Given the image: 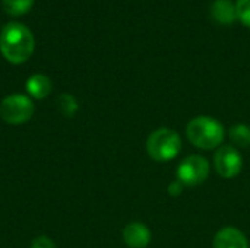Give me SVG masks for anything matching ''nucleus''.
<instances>
[{"mask_svg": "<svg viewBox=\"0 0 250 248\" xmlns=\"http://www.w3.org/2000/svg\"><path fill=\"white\" fill-rule=\"evenodd\" d=\"M34 102L29 96L13 94L6 96L0 104V118L7 124H23L34 115Z\"/></svg>", "mask_w": 250, "mask_h": 248, "instance_id": "nucleus-4", "label": "nucleus"}, {"mask_svg": "<svg viewBox=\"0 0 250 248\" xmlns=\"http://www.w3.org/2000/svg\"><path fill=\"white\" fill-rule=\"evenodd\" d=\"M31 248H56V244L48 237L40 235L31 243Z\"/></svg>", "mask_w": 250, "mask_h": 248, "instance_id": "nucleus-15", "label": "nucleus"}, {"mask_svg": "<svg viewBox=\"0 0 250 248\" xmlns=\"http://www.w3.org/2000/svg\"><path fill=\"white\" fill-rule=\"evenodd\" d=\"M237 18L250 28V0H239L236 4Z\"/></svg>", "mask_w": 250, "mask_h": 248, "instance_id": "nucleus-14", "label": "nucleus"}, {"mask_svg": "<svg viewBox=\"0 0 250 248\" xmlns=\"http://www.w3.org/2000/svg\"><path fill=\"white\" fill-rule=\"evenodd\" d=\"M188 139L199 149H215L224 140V127L223 124L207 115L193 118L186 127Z\"/></svg>", "mask_w": 250, "mask_h": 248, "instance_id": "nucleus-2", "label": "nucleus"}, {"mask_svg": "<svg viewBox=\"0 0 250 248\" xmlns=\"http://www.w3.org/2000/svg\"><path fill=\"white\" fill-rule=\"evenodd\" d=\"M230 139L234 145L240 148H249L250 146V127L245 124H237L230 129Z\"/></svg>", "mask_w": 250, "mask_h": 248, "instance_id": "nucleus-11", "label": "nucleus"}, {"mask_svg": "<svg viewBox=\"0 0 250 248\" xmlns=\"http://www.w3.org/2000/svg\"><path fill=\"white\" fill-rule=\"evenodd\" d=\"M26 91L35 99H42L50 95L51 92V80L41 73L32 75L26 80Z\"/></svg>", "mask_w": 250, "mask_h": 248, "instance_id": "nucleus-9", "label": "nucleus"}, {"mask_svg": "<svg viewBox=\"0 0 250 248\" xmlns=\"http://www.w3.org/2000/svg\"><path fill=\"white\" fill-rule=\"evenodd\" d=\"M209 175V164L204 156L190 155L177 167V178L185 186H199Z\"/></svg>", "mask_w": 250, "mask_h": 248, "instance_id": "nucleus-5", "label": "nucleus"}, {"mask_svg": "<svg viewBox=\"0 0 250 248\" xmlns=\"http://www.w3.org/2000/svg\"><path fill=\"white\" fill-rule=\"evenodd\" d=\"M214 165L220 177L223 178H234L240 174L243 159L239 151L233 146H223L215 152Z\"/></svg>", "mask_w": 250, "mask_h": 248, "instance_id": "nucleus-6", "label": "nucleus"}, {"mask_svg": "<svg viewBox=\"0 0 250 248\" xmlns=\"http://www.w3.org/2000/svg\"><path fill=\"white\" fill-rule=\"evenodd\" d=\"M214 248H249L248 240L236 228H223L214 238Z\"/></svg>", "mask_w": 250, "mask_h": 248, "instance_id": "nucleus-8", "label": "nucleus"}, {"mask_svg": "<svg viewBox=\"0 0 250 248\" xmlns=\"http://www.w3.org/2000/svg\"><path fill=\"white\" fill-rule=\"evenodd\" d=\"M32 3L34 0H3V7L9 15L19 16L26 13L31 9Z\"/></svg>", "mask_w": 250, "mask_h": 248, "instance_id": "nucleus-12", "label": "nucleus"}, {"mask_svg": "<svg viewBox=\"0 0 250 248\" xmlns=\"http://www.w3.org/2000/svg\"><path fill=\"white\" fill-rule=\"evenodd\" d=\"M123 240L130 248H145L151 241V232L144 224L132 222L125 227Z\"/></svg>", "mask_w": 250, "mask_h": 248, "instance_id": "nucleus-7", "label": "nucleus"}, {"mask_svg": "<svg viewBox=\"0 0 250 248\" xmlns=\"http://www.w3.org/2000/svg\"><path fill=\"white\" fill-rule=\"evenodd\" d=\"M35 47L34 35L28 26L19 22L7 23L0 34V51L13 64L25 63Z\"/></svg>", "mask_w": 250, "mask_h": 248, "instance_id": "nucleus-1", "label": "nucleus"}, {"mask_svg": "<svg viewBox=\"0 0 250 248\" xmlns=\"http://www.w3.org/2000/svg\"><path fill=\"white\" fill-rule=\"evenodd\" d=\"M57 104L62 114L66 117H73L75 113L78 111V102L70 94H62L57 99Z\"/></svg>", "mask_w": 250, "mask_h": 248, "instance_id": "nucleus-13", "label": "nucleus"}, {"mask_svg": "<svg viewBox=\"0 0 250 248\" xmlns=\"http://www.w3.org/2000/svg\"><path fill=\"white\" fill-rule=\"evenodd\" d=\"M211 12L215 20L221 23H231L237 18V10L231 0H215L212 3Z\"/></svg>", "mask_w": 250, "mask_h": 248, "instance_id": "nucleus-10", "label": "nucleus"}, {"mask_svg": "<svg viewBox=\"0 0 250 248\" xmlns=\"http://www.w3.org/2000/svg\"><path fill=\"white\" fill-rule=\"evenodd\" d=\"M182 149L180 136L171 129H158L155 130L146 142V151L149 156L155 161L164 162L174 159Z\"/></svg>", "mask_w": 250, "mask_h": 248, "instance_id": "nucleus-3", "label": "nucleus"}]
</instances>
